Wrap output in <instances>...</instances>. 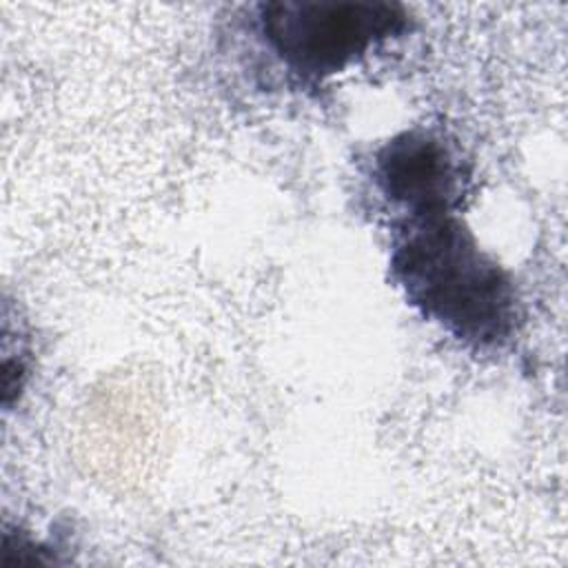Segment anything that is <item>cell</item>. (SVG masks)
I'll list each match as a JSON object with an SVG mask.
<instances>
[{"instance_id":"1","label":"cell","mask_w":568,"mask_h":568,"mask_svg":"<svg viewBox=\"0 0 568 568\" xmlns=\"http://www.w3.org/2000/svg\"><path fill=\"white\" fill-rule=\"evenodd\" d=\"M390 273L406 300L459 342L490 348L513 337L519 317L515 286L455 211L404 215Z\"/></svg>"},{"instance_id":"2","label":"cell","mask_w":568,"mask_h":568,"mask_svg":"<svg viewBox=\"0 0 568 568\" xmlns=\"http://www.w3.org/2000/svg\"><path fill=\"white\" fill-rule=\"evenodd\" d=\"M257 29L280 64L322 82L408 29V13L373 0H273L257 4Z\"/></svg>"},{"instance_id":"3","label":"cell","mask_w":568,"mask_h":568,"mask_svg":"<svg viewBox=\"0 0 568 568\" xmlns=\"http://www.w3.org/2000/svg\"><path fill=\"white\" fill-rule=\"evenodd\" d=\"M373 175L382 195L404 215L455 211L468 182L455 149L426 131L390 138L375 153Z\"/></svg>"}]
</instances>
